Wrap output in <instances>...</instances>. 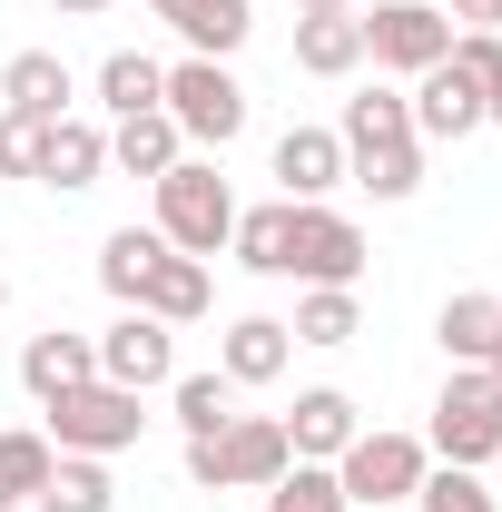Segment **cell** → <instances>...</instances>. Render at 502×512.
Listing matches in <instances>:
<instances>
[{
    "label": "cell",
    "mask_w": 502,
    "mask_h": 512,
    "mask_svg": "<svg viewBox=\"0 0 502 512\" xmlns=\"http://www.w3.org/2000/svg\"><path fill=\"white\" fill-rule=\"evenodd\" d=\"M335 138H345V178L375 188L384 207L424 188V138H414L404 89H365V99H345V128H335Z\"/></svg>",
    "instance_id": "6da1fadb"
},
{
    "label": "cell",
    "mask_w": 502,
    "mask_h": 512,
    "mask_svg": "<svg viewBox=\"0 0 502 512\" xmlns=\"http://www.w3.org/2000/svg\"><path fill=\"white\" fill-rule=\"evenodd\" d=\"M286 424L276 414H237L227 434H188V483L197 493H266L286 473Z\"/></svg>",
    "instance_id": "7a4b0ae2"
},
{
    "label": "cell",
    "mask_w": 502,
    "mask_h": 512,
    "mask_svg": "<svg viewBox=\"0 0 502 512\" xmlns=\"http://www.w3.org/2000/svg\"><path fill=\"white\" fill-rule=\"evenodd\" d=\"M434 463H463V473H483L502 453V375L493 365H453V384L434 394V434H424Z\"/></svg>",
    "instance_id": "3957f363"
},
{
    "label": "cell",
    "mask_w": 502,
    "mask_h": 512,
    "mask_svg": "<svg viewBox=\"0 0 502 512\" xmlns=\"http://www.w3.org/2000/svg\"><path fill=\"white\" fill-rule=\"evenodd\" d=\"M158 237L178 256H217L237 237V197H227V178H217L207 158H178V168L158 178Z\"/></svg>",
    "instance_id": "277c9868"
},
{
    "label": "cell",
    "mask_w": 502,
    "mask_h": 512,
    "mask_svg": "<svg viewBox=\"0 0 502 512\" xmlns=\"http://www.w3.org/2000/svg\"><path fill=\"white\" fill-rule=\"evenodd\" d=\"M434 473V453H424V434H355V444L335 453V483H345V503L355 512H384V503H414V483Z\"/></svg>",
    "instance_id": "5b68a950"
},
{
    "label": "cell",
    "mask_w": 502,
    "mask_h": 512,
    "mask_svg": "<svg viewBox=\"0 0 502 512\" xmlns=\"http://www.w3.org/2000/svg\"><path fill=\"white\" fill-rule=\"evenodd\" d=\"M40 414H50V444L60 453H99V463H109V453H128L138 444V434H148V414H138V394H128V384H69L60 404H40Z\"/></svg>",
    "instance_id": "8992f818"
},
{
    "label": "cell",
    "mask_w": 502,
    "mask_h": 512,
    "mask_svg": "<svg viewBox=\"0 0 502 512\" xmlns=\"http://www.w3.org/2000/svg\"><path fill=\"white\" fill-rule=\"evenodd\" d=\"M168 119H178V138H197V148H227L237 128H247V89H237V69L227 60H178L168 69V99H158Z\"/></svg>",
    "instance_id": "52a82bcc"
},
{
    "label": "cell",
    "mask_w": 502,
    "mask_h": 512,
    "mask_svg": "<svg viewBox=\"0 0 502 512\" xmlns=\"http://www.w3.org/2000/svg\"><path fill=\"white\" fill-rule=\"evenodd\" d=\"M443 50H453V20H443V0H375V20H365V60H375V69L424 79Z\"/></svg>",
    "instance_id": "ba28073f"
},
{
    "label": "cell",
    "mask_w": 502,
    "mask_h": 512,
    "mask_svg": "<svg viewBox=\"0 0 502 512\" xmlns=\"http://www.w3.org/2000/svg\"><path fill=\"white\" fill-rule=\"evenodd\" d=\"M286 276H296V286H355V276H365V227H355V217H335L325 197H315V207H296Z\"/></svg>",
    "instance_id": "9c48e42d"
},
{
    "label": "cell",
    "mask_w": 502,
    "mask_h": 512,
    "mask_svg": "<svg viewBox=\"0 0 502 512\" xmlns=\"http://www.w3.org/2000/svg\"><path fill=\"white\" fill-rule=\"evenodd\" d=\"M168 375H178V325H158V316H138V306H128V316L99 335V384L148 394V384H168Z\"/></svg>",
    "instance_id": "30bf717a"
},
{
    "label": "cell",
    "mask_w": 502,
    "mask_h": 512,
    "mask_svg": "<svg viewBox=\"0 0 502 512\" xmlns=\"http://www.w3.org/2000/svg\"><path fill=\"white\" fill-rule=\"evenodd\" d=\"M404 109H414V138H424V148H453V138H473V128H483V89H473L453 60H434L424 79H414V99H404Z\"/></svg>",
    "instance_id": "8fae6325"
},
{
    "label": "cell",
    "mask_w": 502,
    "mask_h": 512,
    "mask_svg": "<svg viewBox=\"0 0 502 512\" xmlns=\"http://www.w3.org/2000/svg\"><path fill=\"white\" fill-rule=\"evenodd\" d=\"M276 424H286V453H296V463H335V453L365 434V414H355V394H345V384L296 394V414H276Z\"/></svg>",
    "instance_id": "7c38bea8"
},
{
    "label": "cell",
    "mask_w": 502,
    "mask_h": 512,
    "mask_svg": "<svg viewBox=\"0 0 502 512\" xmlns=\"http://www.w3.org/2000/svg\"><path fill=\"white\" fill-rule=\"evenodd\" d=\"M286 365H296L286 316H237V325H227V345H217V375H227V384H276Z\"/></svg>",
    "instance_id": "4fadbf2b"
},
{
    "label": "cell",
    "mask_w": 502,
    "mask_h": 512,
    "mask_svg": "<svg viewBox=\"0 0 502 512\" xmlns=\"http://www.w3.org/2000/svg\"><path fill=\"white\" fill-rule=\"evenodd\" d=\"M276 178H286L296 207H315L325 188H345V138L335 128H286L276 138Z\"/></svg>",
    "instance_id": "5bb4252c"
},
{
    "label": "cell",
    "mask_w": 502,
    "mask_h": 512,
    "mask_svg": "<svg viewBox=\"0 0 502 512\" xmlns=\"http://www.w3.org/2000/svg\"><path fill=\"white\" fill-rule=\"evenodd\" d=\"M138 316H158V325H197V316H207V256L158 247V266L138 276Z\"/></svg>",
    "instance_id": "9a60e30c"
},
{
    "label": "cell",
    "mask_w": 502,
    "mask_h": 512,
    "mask_svg": "<svg viewBox=\"0 0 502 512\" xmlns=\"http://www.w3.org/2000/svg\"><path fill=\"white\" fill-rule=\"evenodd\" d=\"M89 375H99V345H89V335H69V325H50V335H30V345H20V384H30L40 404H60L69 384H89Z\"/></svg>",
    "instance_id": "2e32d148"
},
{
    "label": "cell",
    "mask_w": 502,
    "mask_h": 512,
    "mask_svg": "<svg viewBox=\"0 0 502 512\" xmlns=\"http://www.w3.org/2000/svg\"><path fill=\"white\" fill-rule=\"evenodd\" d=\"M178 158H188V138H178V119H168V109H138V119H119V128H109V168L148 178V188H158Z\"/></svg>",
    "instance_id": "e0dca14e"
},
{
    "label": "cell",
    "mask_w": 502,
    "mask_h": 512,
    "mask_svg": "<svg viewBox=\"0 0 502 512\" xmlns=\"http://www.w3.org/2000/svg\"><path fill=\"white\" fill-rule=\"evenodd\" d=\"M296 69H306V79H355V69H365V20H355V10L296 20Z\"/></svg>",
    "instance_id": "ac0fdd59"
},
{
    "label": "cell",
    "mask_w": 502,
    "mask_h": 512,
    "mask_svg": "<svg viewBox=\"0 0 502 512\" xmlns=\"http://www.w3.org/2000/svg\"><path fill=\"white\" fill-rule=\"evenodd\" d=\"M0 99H10V109H30V119H69L79 79H69V60H60V50H20V60L0 69Z\"/></svg>",
    "instance_id": "d6986e66"
},
{
    "label": "cell",
    "mask_w": 502,
    "mask_h": 512,
    "mask_svg": "<svg viewBox=\"0 0 502 512\" xmlns=\"http://www.w3.org/2000/svg\"><path fill=\"white\" fill-rule=\"evenodd\" d=\"M99 168H109V128H99V119H50L40 178H50V188H89Z\"/></svg>",
    "instance_id": "ffe728a7"
},
{
    "label": "cell",
    "mask_w": 502,
    "mask_h": 512,
    "mask_svg": "<svg viewBox=\"0 0 502 512\" xmlns=\"http://www.w3.org/2000/svg\"><path fill=\"white\" fill-rule=\"evenodd\" d=\"M30 512H119V483H109V463H99V453H60Z\"/></svg>",
    "instance_id": "44dd1931"
},
{
    "label": "cell",
    "mask_w": 502,
    "mask_h": 512,
    "mask_svg": "<svg viewBox=\"0 0 502 512\" xmlns=\"http://www.w3.org/2000/svg\"><path fill=\"white\" fill-rule=\"evenodd\" d=\"M168 99V69L148 60V50H109L99 60V109L109 119H138V109H158Z\"/></svg>",
    "instance_id": "7402d4cb"
},
{
    "label": "cell",
    "mask_w": 502,
    "mask_h": 512,
    "mask_svg": "<svg viewBox=\"0 0 502 512\" xmlns=\"http://www.w3.org/2000/svg\"><path fill=\"white\" fill-rule=\"evenodd\" d=\"M286 237H296V197H276V207H237V266H256V276H286Z\"/></svg>",
    "instance_id": "603a6c76"
},
{
    "label": "cell",
    "mask_w": 502,
    "mask_h": 512,
    "mask_svg": "<svg viewBox=\"0 0 502 512\" xmlns=\"http://www.w3.org/2000/svg\"><path fill=\"white\" fill-rule=\"evenodd\" d=\"M286 335H296V345H355V335H365V306H355V286H306Z\"/></svg>",
    "instance_id": "cb8c5ba5"
},
{
    "label": "cell",
    "mask_w": 502,
    "mask_h": 512,
    "mask_svg": "<svg viewBox=\"0 0 502 512\" xmlns=\"http://www.w3.org/2000/svg\"><path fill=\"white\" fill-rule=\"evenodd\" d=\"M493 325H502V296H483V286H473V296H453V306H443V355H453V365H483V355H493Z\"/></svg>",
    "instance_id": "d4e9b609"
},
{
    "label": "cell",
    "mask_w": 502,
    "mask_h": 512,
    "mask_svg": "<svg viewBox=\"0 0 502 512\" xmlns=\"http://www.w3.org/2000/svg\"><path fill=\"white\" fill-rule=\"evenodd\" d=\"M50 463H60V444L50 434H0V503H40V483H50Z\"/></svg>",
    "instance_id": "484cf974"
},
{
    "label": "cell",
    "mask_w": 502,
    "mask_h": 512,
    "mask_svg": "<svg viewBox=\"0 0 502 512\" xmlns=\"http://www.w3.org/2000/svg\"><path fill=\"white\" fill-rule=\"evenodd\" d=\"M168 404H178L188 434H227L237 424V384L227 375H168Z\"/></svg>",
    "instance_id": "4316f807"
},
{
    "label": "cell",
    "mask_w": 502,
    "mask_h": 512,
    "mask_svg": "<svg viewBox=\"0 0 502 512\" xmlns=\"http://www.w3.org/2000/svg\"><path fill=\"white\" fill-rule=\"evenodd\" d=\"M158 247H168V237H158V227H119V237H109V247H99V286H109V296H119V306H138V276H148V266H158Z\"/></svg>",
    "instance_id": "83f0119b"
},
{
    "label": "cell",
    "mask_w": 502,
    "mask_h": 512,
    "mask_svg": "<svg viewBox=\"0 0 502 512\" xmlns=\"http://www.w3.org/2000/svg\"><path fill=\"white\" fill-rule=\"evenodd\" d=\"M266 512H355V503H345L335 463H286V473L266 483Z\"/></svg>",
    "instance_id": "f1b7e54d"
},
{
    "label": "cell",
    "mask_w": 502,
    "mask_h": 512,
    "mask_svg": "<svg viewBox=\"0 0 502 512\" xmlns=\"http://www.w3.org/2000/svg\"><path fill=\"white\" fill-rule=\"evenodd\" d=\"M247 30H256V10H247V0H197L188 20H178V40H188L197 60H227Z\"/></svg>",
    "instance_id": "f546056e"
},
{
    "label": "cell",
    "mask_w": 502,
    "mask_h": 512,
    "mask_svg": "<svg viewBox=\"0 0 502 512\" xmlns=\"http://www.w3.org/2000/svg\"><path fill=\"white\" fill-rule=\"evenodd\" d=\"M414 512H502L483 493V473H463V463H434L424 483H414Z\"/></svg>",
    "instance_id": "4dcf8cb0"
},
{
    "label": "cell",
    "mask_w": 502,
    "mask_h": 512,
    "mask_svg": "<svg viewBox=\"0 0 502 512\" xmlns=\"http://www.w3.org/2000/svg\"><path fill=\"white\" fill-rule=\"evenodd\" d=\"M40 148H50V119L0 109V178H40Z\"/></svg>",
    "instance_id": "1f68e13d"
},
{
    "label": "cell",
    "mask_w": 502,
    "mask_h": 512,
    "mask_svg": "<svg viewBox=\"0 0 502 512\" xmlns=\"http://www.w3.org/2000/svg\"><path fill=\"white\" fill-rule=\"evenodd\" d=\"M443 60L463 69L473 89H483V109H493V89H502V30H453V50Z\"/></svg>",
    "instance_id": "d6a6232c"
},
{
    "label": "cell",
    "mask_w": 502,
    "mask_h": 512,
    "mask_svg": "<svg viewBox=\"0 0 502 512\" xmlns=\"http://www.w3.org/2000/svg\"><path fill=\"white\" fill-rule=\"evenodd\" d=\"M443 20H463V30H502V0H443Z\"/></svg>",
    "instance_id": "836d02e7"
},
{
    "label": "cell",
    "mask_w": 502,
    "mask_h": 512,
    "mask_svg": "<svg viewBox=\"0 0 502 512\" xmlns=\"http://www.w3.org/2000/svg\"><path fill=\"white\" fill-rule=\"evenodd\" d=\"M50 10H69V20H99V10H119V0H50Z\"/></svg>",
    "instance_id": "e575fe53"
},
{
    "label": "cell",
    "mask_w": 502,
    "mask_h": 512,
    "mask_svg": "<svg viewBox=\"0 0 502 512\" xmlns=\"http://www.w3.org/2000/svg\"><path fill=\"white\" fill-rule=\"evenodd\" d=\"M148 10H158V20H188V10H197V0H148Z\"/></svg>",
    "instance_id": "d590c367"
},
{
    "label": "cell",
    "mask_w": 502,
    "mask_h": 512,
    "mask_svg": "<svg viewBox=\"0 0 502 512\" xmlns=\"http://www.w3.org/2000/svg\"><path fill=\"white\" fill-rule=\"evenodd\" d=\"M315 10H345V0H296V20H315Z\"/></svg>",
    "instance_id": "8d00e7d4"
},
{
    "label": "cell",
    "mask_w": 502,
    "mask_h": 512,
    "mask_svg": "<svg viewBox=\"0 0 502 512\" xmlns=\"http://www.w3.org/2000/svg\"><path fill=\"white\" fill-rule=\"evenodd\" d=\"M483 365H493V375H502V325H493V355H483Z\"/></svg>",
    "instance_id": "74e56055"
},
{
    "label": "cell",
    "mask_w": 502,
    "mask_h": 512,
    "mask_svg": "<svg viewBox=\"0 0 502 512\" xmlns=\"http://www.w3.org/2000/svg\"><path fill=\"white\" fill-rule=\"evenodd\" d=\"M483 128H502V89H493V109H483Z\"/></svg>",
    "instance_id": "f35d334b"
},
{
    "label": "cell",
    "mask_w": 502,
    "mask_h": 512,
    "mask_svg": "<svg viewBox=\"0 0 502 512\" xmlns=\"http://www.w3.org/2000/svg\"><path fill=\"white\" fill-rule=\"evenodd\" d=\"M0 306H10V276H0Z\"/></svg>",
    "instance_id": "ab89813d"
},
{
    "label": "cell",
    "mask_w": 502,
    "mask_h": 512,
    "mask_svg": "<svg viewBox=\"0 0 502 512\" xmlns=\"http://www.w3.org/2000/svg\"><path fill=\"white\" fill-rule=\"evenodd\" d=\"M0 512H20V503H0Z\"/></svg>",
    "instance_id": "60d3db41"
}]
</instances>
